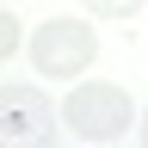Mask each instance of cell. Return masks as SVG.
<instances>
[{
	"label": "cell",
	"mask_w": 148,
	"mask_h": 148,
	"mask_svg": "<svg viewBox=\"0 0 148 148\" xmlns=\"http://www.w3.org/2000/svg\"><path fill=\"white\" fill-rule=\"evenodd\" d=\"M12 49H18V18L0 6V62H12Z\"/></svg>",
	"instance_id": "5"
},
{
	"label": "cell",
	"mask_w": 148,
	"mask_h": 148,
	"mask_svg": "<svg viewBox=\"0 0 148 148\" xmlns=\"http://www.w3.org/2000/svg\"><path fill=\"white\" fill-rule=\"evenodd\" d=\"M99 148H111V142H99Z\"/></svg>",
	"instance_id": "7"
},
{
	"label": "cell",
	"mask_w": 148,
	"mask_h": 148,
	"mask_svg": "<svg viewBox=\"0 0 148 148\" xmlns=\"http://www.w3.org/2000/svg\"><path fill=\"white\" fill-rule=\"evenodd\" d=\"M99 56V31L86 18H43L31 31V68L49 74V80H74V74L92 68Z\"/></svg>",
	"instance_id": "2"
},
{
	"label": "cell",
	"mask_w": 148,
	"mask_h": 148,
	"mask_svg": "<svg viewBox=\"0 0 148 148\" xmlns=\"http://www.w3.org/2000/svg\"><path fill=\"white\" fill-rule=\"evenodd\" d=\"M62 123L74 136H86V142H117L136 123V105H130V92L117 80H80L62 99Z\"/></svg>",
	"instance_id": "1"
},
{
	"label": "cell",
	"mask_w": 148,
	"mask_h": 148,
	"mask_svg": "<svg viewBox=\"0 0 148 148\" xmlns=\"http://www.w3.org/2000/svg\"><path fill=\"white\" fill-rule=\"evenodd\" d=\"M56 117L62 111L49 105L43 86H0V148H56Z\"/></svg>",
	"instance_id": "3"
},
{
	"label": "cell",
	"mask_w": 148,
	"mask_h": 148,
	"mask_svg": "<svg viewBox=\"0 0 148 148\" xmlns=\"http://www.w3.org/2000/svg\"><path fill=\"white\" fill-rule=\"evenodd\" d=\"M80 6H86L92 18H136L148 0H80Z\"/></svg>",
	"instance_id": "4"
},
{
	"label": "cell",
	"mask_w": 148,
	"mask_h": 148,
	"mask_svg": "<svg viewBox=\"0 0 148 148\" xmlns=\"http://www.w3.org/2000/svg\"><path fill=\"white\" fill-rule=\"evenodd\" d=\"M142 148H148V111H142Z\"/></svg>",
	"instance_id": "6"
}]
</instances>
